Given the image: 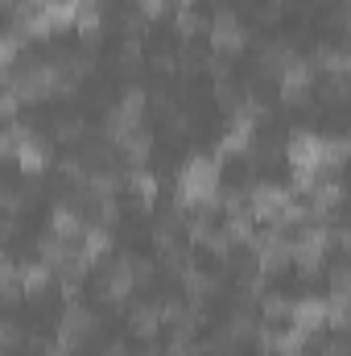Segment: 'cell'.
<instances>
[{"mask_svg": "<svg viewBox=\"0 0 351 356\" xmlns=\"http://www.w3.org/2000/svg\"><path fill=\"white\" fill-rule=\"evenodd\" d=\"M12 124L33 141H50L54 133H67L75 129V95L71 88H37V91H25L17 104H12Z\"/></svg>", "mask_w": 351, "mask_h": 356, "instance_id": "cell-1", "label": "cell"}, {"mask_svg": "<svg viewBox=\"0 0 351 356\" xmlns=\"http://www.w3.org/2000/svg\"><path fill=\"white\" fill-rule=\"evenodd\" d=\"M306 277H310V261L302 253L281 249L273 261H264L257 273V294L268 307H306Z\"/></svg>", "mask_w": 351, "mask_h": 356, "instance_id": "cell-2", "label": "cell"}, {"mask_svg": "<svg viewBox=\"0 0 351 356\" xmlns=\"http://www.w3.org/2000/svg\"><path fill=\"white\" fill-rule=\"evenodd\" d=\"M182 17L178 8H157V13H141V21L132 25V50L145 63H178L182 54Z\"/></svg>", "mask_w": 351, "mask_h": 356, "instance_id": "cell-3", "label": "cell"}, {"mask_svg": "<svg viewBox=\"0 0 351 356\" xmlns=\"http://www.w3.org/2000/svg\"><path fill=\"white\" fill-rule=\"evenodd\" d=\"M211 191L215 199H228V203H240L257 191V170H252V149L244 145H223L215 158H211Z\"/></svg>", "mask_w": 351, "mask_h": 356, "instance_id": "cell-4", "label": "cell"}, {"mask_svg": "<svg viewBox=\"0 0 351 356\" xmlns=\"http://www.w3.org/2000/svg\"><path fill=\"white\" fill-rule=\"evenodd\" d=\"M8 228H17V232H25V236H33V241L50 245L54 232H58V207H54L50 199H42L37 191H29V195H21V199L12 203Z\"/></svg>", "mask_w": 351, "mask_h": 356, "instance_id": "cell-5", "label": "cell"}, {"mask_svg": "<svg viewBox=\"0 0 351 356\" xmlns=\"http://www.w3.org/2000/svg\"><path fill=\"white\" fill-rule=\"evenodd\" d=\"M293 141H298V129L289 124L285 104H277L268 112H252V120H248V145L244 149L273 154V149H293Z\"/></svg>", "mask_w": 351, "mask_h": 356, "instance_id": "cell-6", "label": "cell"}, {"mask_svg": "<svg viewBox=\"0 0 351 356\" xmlns=\"http://www.w3.org/2000/svg\"><path fill=\"white\" fill-rule=\"evenodd\" d=\"M50 261V245L17 232V228H4L0 232V269L12 273V277H25V273H37V269Z\"/></svg>", "mask_w": 351, "mask_h": 356, "instance_id": "cell-7", "label": "cell"}, {"mask_svg": "<svg viewBox=\"0 0 351 356\" xmlns=\"http://www.w3.org/2000/svg\"><path fill=\"white\" fill-rule=\"evenodd\" d=\"M178 112L166 99H153V95H141V104L128 112V141H157V137H170L178 133Z\"/></svg>", "mask_w": 351, "mask_h": 356, "instance_id": "cell-8", "label": "cell"}, {"mask_svg": "<svg viewBox=\"0 0 351 356\" xmlns=\"http://www.w3.org/2000/svg\"><path fill=\"white\" fill-rule=\"evenodd\" d=\"M252 170H257V191H268V195H289L302 182V166H298L293 149L252 154Z\"/></svg>", "mask_w": 351, "mask_h": 356, "instance_id": "cell-9", "label": "cell"}, {"mask_svg": "<svg viewBox=\"0 0 351 356\" xmlns=\"http://www.w3.org/2000/svg\"><path fill=\"white\" fill-rule=\"evenodd\" d=\"M62 211L71 216L75 228L83 232H99L108 224V199H103V186L91 182V178H79V186L71 191V199L62 203Z\"/></svg>", "mask_w": 351, "mask_h": 356, "instance_id": "cell-10", "label": "cell"}, {"mask_svg": "<svg viewBox=\"0 0 351 356\" xmlns=\"http://www.w3.org/2000/svg\"><path fill=\"white\" fill-rule=\"evenodd\" d=\"M223 277L228 282H236V286H257V273H261V249L248 241V236H228L223 245Z\"/></svg>", "mask_w": 351, "mask_h": 356, "instance_id": "cell-11", "label": "cell"}, {"mask_svg": "<svg viewBox=\"0 0 351 356\" xmlns=\"http://www.w3.org/2000/svg\"><path fill=\"white\" fill-rule=\"evenodd\" d=\"M178 261H182V273H190L198 286L223 277V249H219V241H207V236H198V232H194V241L182 249Z\"/></svg>", "mask_w": 351, "mask_h": 356, "instance_id": "cell-12", "label": "cell"}, {"mask_svg": "<svg viewBox=\"0 0 351 356\" xmlns=\"http://www.w3.org/2000/svg\"><path fill=\"white\" fill-rule=\"evenodd\" d=\"M343 95V63H331V58H318L306 67V79L298 88L302 104H327V99H339Z\"/></svg>", "mask_w": 351, "mask_h": 356, "instance_id": "cell-13", "label": "cell"}, {"mask_svg": "<svg viewBox=\"0 0 351 356\" xmlns=\"http://www.w3.org/2000/svg\"><path fill=\"white\" fill-rule=\"evenodd\" d=\"M145 340H149V356H182L186 348V319L174 311H157L153 323L145 327Z\"/></svg>", "mask_w": 351, "mask_h": 356, "instance_id": "cell-14", "label": "cell"}, {"mask_svg": "<svg viewBox=\"0 0 351 356\" xmlns=\"http://www.w3.org/2000/svg\"><path fill=\"white\" fill-rule=\"evenodd\" d=\"M285 99H289V83H285V67L281 63H268L244 91V108H257V112H268V108H277Z\"/></svg>", "mask_w": 351, "mask_h": 356, "instance_id": "cell-15", "label": "cell"}, {"mask_svg": "<svg viewBox=\"0 0 351 356\" xmlns=\"http://www.w3.org/2000/svg\"><path fill=\"white\" fill-rule=\"evenodd\" d=\"M103 199H108V216H141L145 203H149V186L137 182V175L112 178L103 186Z\"/></svg>", "mask_w": 351, "mask_h": 356, "instance_id": "cell-16", "label": "cell"}, {"mask_svg": "<svg viewBox=\"0 0 351 356\" xmlns=\"http://www.w3.org/2000/svg\"><path fill=\"white\" fill-rule=\"evenodd\" d=\"M33 191V170H29V162H25V154L21 149H0V199L4 203H17L21 195H29Z\"/></svg>", "mask_w": 351, "mask_h": 356, "instance_id": "cell-17", "label": "cell"}, {"mask_svg": "<svg viewBox=\"0 0 351 356\" xmlns=\"http://www.w3.org/2000/svg\"><path fill=\"white\" fill-rule=\"evenodd\" d=\"M219 29H207V25H190L186 33H182V63L186 67H215V58H219Z\"/></svg>", "mask_w": 351, "mask_h": 356, "instance_id": "cell-18", "label": "cell"}, {"mask_svg": "<svg viewBox=\"0 0 351 356\" xmlns=\"http://www.w3.org/2000/svg\"><path fill=\"white\" fill-rule=\"evenodd\" d=\"M75 186H79V175H75L71 166H54V162H46V166L33 175V191H37L42 199H50L54 207H62V203L71 199Z\"/></svg>", "mask_w": 351, "mask_h": 356, "instance_id": "cell-19", "label": "cell"}, {"mask_svg": "<svg viewBox=\"0 0 351 356\" xmlns=\"http://www.w3.org/2000/svg\"><path fill=\"white\" fill-rule=\"evenodd\" d=\"M298 327H302V319H298L293 307H264L261 323H257L264 344H289L298 336Z\"/></svg>", "mask_w": 351, "mask_h": 356, "instance_id": "cell-20", "label": "cell"}, {"mask_svg": "<svg viewBox=\"0 0 351 356\" xmlns=\"http://www.w3.org/2000/svg\"><path fill=\"white\" fill-rule=\"evenodd\" d=\"M54 261H62L67 269H79L83 261L91 257V232H83V228H58L54 232Z\"/></svg>", "mask_w": 351, "mask_h": 356, "instance_id": "cell-21", "label": "cell"}, {"mask_svg": "<svg viewBox=\"0 0 351 356\" xmlns=\"http://www.w3.org/2000/svg\"><path fill=\"white\" fill-rule=\"evenodd\" d=\"M37 0H0V42H17L25 25L37 17Z\"/></svg>", "mask_w": 351, "mask_h": 356, "instance_id": "cell-22", "label": "cell"}, {"mask_svg": "<svg viewBox=\"0 0 351 356\" xmlns=\"http://www.w3.org/2000/svg\"><path fill=\"white\" fill-rule=\"evenodd\" d=\"M62 356H108L112 348L103 344V336L95 332V323H79V327H67L62 340H58Z\"/></svg>", "mask_w": 351, "mask_h": 356, "instance_id": "cell-23", "label": "cell"}, {"mask_svg": "<svg viewBox=\"0 0 351 356\" xmlns=\"http://www.w3.org/2000/svg\"><path fill=\"white\" fill-rule=\"evenodd\" d=\"M314 266L327 269V273L348 277V241H343V232H327V236L318 241V257H314Z\"/></svg>", "mask_w": 351, "mask_h": 356, "instance_id": "cell-24", "label": "cell"}, {"mask_svg": "<svg viewBox=\"0 0 351 356\" xmlns=\"http://www.w3.org/2000/svg\"><path fill=\"white\" fill-rule=\"evenodd\" d=\"M310 186L323 195V191H339L343 186V158L339 154H331V158H323V162H314V170H310Z\"/></svg>", "mask_w": 351, "mask_h": 356, "instance_id": "cell-25", "label": "cell"}, {"mask_svg": "<svg viewBox=\"0 0 351 356\" xmlns=\"http://www.w3.org/2000/svg\"><path fill=\"white\" fill-rule=\"evenodd\" d=\"M219 356H264L261 332H228L219 344Z\"/></svg>", "mask_w": 351, "mask_h": 356, "instance_id": "cell-26", "label": "cell"}, {"mask_svg": "<svg viewBox=\"0 0 351 356\" xmlns=\"http://www.w3.org/2000/svg\"><path fill=\"white\" fill-rule=\"evenodd\" d=\"M190 25H207V29H219L223 21V0H182Z\"/></svg>", "mask_w": 351, "mask_h": 356, "instance_id": "cell-27", "label": "cell"}, {"mask_svg": "<svg viewBox=\"0 0 351 356\" xmlns=\"http://www.w3.org/2000/svg\"><path fill=\"white\" fill-rule=\"evenodd\" d=\"M0 356H50V348H46V344H37V340L12 336L8 344H0Z\"/></svg>", "mask_w": 351, "mask_h": 356, "instance_id": "cell-28", "label": "cell"}, {"mask_svg": "<svg viewBox=\"0 0 351 356\" xmlns=\"http://www.w3.org/2000/svg\"><path fill=\"white\" fill-rule=\"evenodd\" d=\"M12 133H17V124H12V108L0 99V141H8Z\"/></svg>", "mask_w": 351, "mask_h": 356, "instance_id": "cell-29", "label": "cell"}, {"mask_svg": "<svg viewBox=\"0 0 351 356\" xmlns=\"http://www.w3.org/2000/svg\"><path fill=\"white\" fill-rule=\"evenodd\" d=\"M42 8H62V4H71V0H37Z\"/></svg>", "mask_w": 351, "mask_h": 356, "instance_id": "cell-30", "label": "cell"}, {"mask_svg": "<svg viewBox=\"0 0 351 356\" xmlns=\"http://www.w3.org/2000/svg\"><path fill=\"white\" fill-rule=\"evenodd\" d=\"M190 356H219V348H194Z\"/></svg>", "mask_w": 351, "mask_h": 356, "instance_id": "cell-31", "label": "cell"}, {"mask_svg": "<svg viewBox=\"0 0 351 356\" xmlns=\"http://www.w3.org/2000/svg\"><path fill=\"white\" fill-rule=\"evenodd\" d=\"M318 4H331V8H343V0H318Z\"/></svg>", "mask_w": 351, "mask_h": 356, "instance_id": "cell-32", "label": "cell"}]
</instances>
